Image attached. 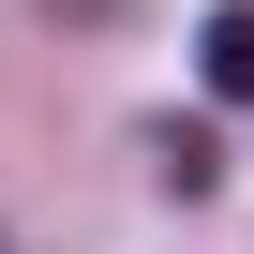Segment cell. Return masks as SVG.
<instances>
[{
	"mask_svg": "<svg viewBox=\"0 0 254 254\" xmlns=\"http://www.w3.org/2000/svg\"><path fill=\"white\" fill-rule=\"evenodd\" d=\"M194 75H209L224 105H254V0H224V15L194 30Z\"/></svg>",
	"mask_w": 254,
	"mask_h": 254,
	"instance_id": "1",
	"label": "cell"
}]
</instances>
